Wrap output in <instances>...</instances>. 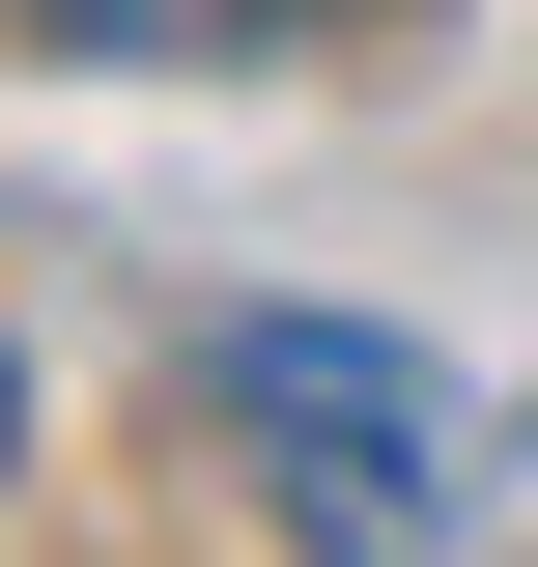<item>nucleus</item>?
<instances>
[{
    "label": "nucleus",
    "mask_w": 538,
    "mask_h": 567,
    "mask_svg": "<svg viewBox=\"0 0 538 567\" xmlns=\"http://www.w3.org/2000/svg\"><path fill=\"white\" fill-rule=\"evenodd\" d=\"M199 425L256 454V511L312 567H482V425L369 312H199Z\"/></svg>",
    "instance_id": "obj_1"
},
{
    "label": "nucleus",
    "mask_w": 538,
    "mask_h": 567,
    "mask_svg": "<svg viewBox=\"0 0 538 567\" xmlns=\"http://www.w3.org/2000/svg\"><path fill=\"white\" fill-rule=\"evenodd\" d=\"M0 454H29V369H0Z\"/></svg>",
    "instance_id": "obj_2"
},
{
    "label": "nucleus",
    "mask_w": 538,
    "mask_h": 567,
    "mask_svg": "<svg viewBox=\"0 0 538 567\" xmlns=\"http://www.w3.org/2000/svg\"><path fill=\"white\" fill-rule=\"evenodd\" d=\"M170 29H199V0H170Z\"/></svg>",
    "instance_id": "obj_3"
}]
</instances>
